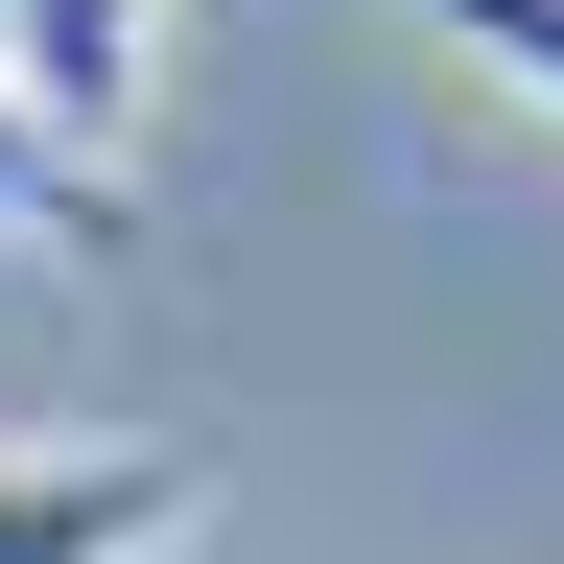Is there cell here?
I'll return each instance as SVG.
<instances>
[{
  "label": "cell",
  "mask_w": 564,
  "mask_h": 564,
  "mask_svg": "<svg viewBox=\"0 0 564 564\" xmlns=\"http://www.w3.org/2000/svg\"><path fill=\"white\" fill-rule=\"evenodd\" d=\"M212 518V447L165 423H24L0 447V564H165Z\"/></svg>",
  "instance_id": "cell-1"
},
{
  "label": "cell",
  "mask_w": 564,
  "mask_h": 564,
  "mask_svg": "<svg viewBox=\"0 0 564 564\" xmlns=\"http://www.w3.org/2000/svg\"><path fill=\"white\" fill-rule=\"evenodd\" d=\"M141 47H165V0H0V95H24V141H70V165L118 188V141H141Z\"/></svg>",
  "instance_id": "cell-2"
},
{
  "label": "cell",
  "mask_w": 564,
  "mask_h": 564,
  "mask_svg": "<svg viewBox=\"0 0 564 564\" xmlns=\"http://www.w3.org/2000/svg\"><path fill=\"white\" fill-rule=\"evenodd\" d=\"M0 236H24V259H118V236H141V188H95L70 141H24V95H0Z\"/></svg>",
  "instance_id": "cell-3"
},
{
  "label": "cell",
  "mask_w": 564,
  "mask_h": 564,
  "mask_svg": "<svg viewBox=\"0 0 564 564\" xmlns=\"http://www.w3.org/2000/svg\"><path fill=\"white\" fill-rule=\"evenodd\" d=\"M400 24L447 47V70H494L518 118H564V0H400Z\"/></svg>",
  "instance_id": "cell-4"
}]
</instances>
